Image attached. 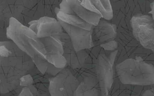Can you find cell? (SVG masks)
I'll list each match as a JSON object with an SVG mask.
<instances>
[{
	"label": "cell",
	"instance_id": "cell-1",
	"mask_svg": "<svg viewBox=\"0 0 154 96\" xmlns=\"http://www.w3.org/2000/svg\"><path fill=\"white\" fill-rule=\"evenodd\" d=\"M35 67L31 58L14 42H0V81L7 90V85L11 90L18 87L20 79Z\"/></svg>",
	"mask_w": 154,
	"mask_h": 96
},
{
	"label": "cell",
	"instance_id": "cell-2",
	"mask_svg": "<svg viewBox=\"0 0 154 96\" xmlns=\"http://www.w3.org/2000/svg\"><path fill=\"white\" fill-rule=\"evenodd\" d=\"M117 76L122 84L142 86L154 84V66L141 57L128 58L116 64Z\"/></svg>",
	"mask_w": 154,
	"mask_h": 96
},
{
	"label": "cell",
	"instance_id": "cell-3",
	"mask_svg": "<svg viewBox=\"0 0 154 96\" xmlns=\"http://www.w3.org/2000/svg\"><path fill=\"white\" fill-rule=\"evenodd\" d=\"M20 48L28 54L40 71L45 74L49 62L45 58L46 51L44 45L37 34L29 27L19 23Z\"/></svg>",
	"mask_w": 154,
	"mask_h": 96
},
{
	"label": "cell",
	"instance_id": "cell-4",
	"mask_svg": "<svg viewBox=\"0 0 154 96\" xmlns=\"http://www.w3.org/2000/svg\"><path fill=\"white\" fill-rule=\"evenodd\" d=\"M130 24L135 39L144 48L152 51L154 55V20L152 17L138 14L132 17Z\"/></svg>",
	"mask_w": 154,
	"mask_h": 96
},
{
	"label": "cell",
	"instance_id": "cell-5",
	"mask_svg": "<svg viewBox=\"0 0 154 96\" xmlns=\"http://www.w3.org/2000/svg\"><path fill=\"white\" fill-rule=\"evenodd\" d=\"M102 50L97 60V72L100 96H108L114 81V66L118 50L108 53Z\"/></svg>",
	"mask_w": 154,
	"mask_h": 96
},
{
	"label": "cell",
	"instance_id": "cell-6",
	"mask_svg": "<svg viewBox=\"0 0 154 96\" xmlns=\"http://www.w3.org/2000/svg\"><path fill=\"white\" fill-rule=\"evenodd\" d=\"M66 14H74L88 23L96 26L102 18L91 0H62L59 6Z\"/></svg>",
	"mask_w": 154,
	"mask_h": 96
},
{
	"label": "cell",
	"instance_id": "cell-7",
	"mask_svg": "<svg viewBox=\"0 0 154 96\" xmlns=\"http://www.w3.org/2000/svg\"><path fill=\"white\" fill-rule=\"evenodd\" d=\"M49 81V91L51 96H73L80 83L67 67L55 76L50 77Z\"/></svg>",
	"mask_w": 154,
	"mask_h": 96
},
{
	"label": "cell",
	"instance_id": "cell-8",
	"mask_svg": "<svg viewBox=\"0 0 154 96\" xmlns=\"http://www.w3.org/2000/svg\"><path fill=\"white\" fill-rule=\"evenodd\" d=\"M56 38L61 41L64 49L63 56L67 62V67L75 69L81 67L89 57L86 49L76 51L70 37L65 30Z\"/></svg>",
	"mask_w": 154,
	"mask_h": 96
},
{
	"label": "cell",
	"instance_id": "cell-9",
	"mask_svg": "<svg viewBox=\"0 0 154 96\" xmlns=\"http://www.w3.org/2000/svg\"><path fill=\"white\" fill-rule=\"evenodd\" d=\"M59 21L70 37L72 45L76 51L90 48L94 46L92 39L93 29L88 30L69 25L61 21Z\"/></svg>",
	"mask_w": 154,
	"mask_h": 96
},
{
	"label": "cell",
	"instance_id": "cell-10",
	"mask_svg": "<svg viewBox=\"0 0 154 96\" xmlns=\"http://www.w3.org/2000/svg\"><path fill=\"white\" fill-rule=\"evenodd\" d=\"M28 24L29 28L37 34L38 38L57 37L64 30L57 19L49 16H43Z\"/></svg>",
	"mask_w": 154,
	"mask_h": 96
},
{
	"label": "cell",
	"instance_id": "cell-11",
	"mask_svg": "<svg viewBox=\"0 0 154 96\" xmlns=\"http://www.w3.org/2000/svg\"><path fill=\"white\" fill-rule=\"evenodd\" d=\"M45 47L46 53L45 58L59 68L67 67V62L63 56L64 49L61 41L54 37L39 38Z\"/></svg>",
	"mask_w": 154,
	"mask_h": 96
},
{
	"label": "cell",
	"instance_id": "cell-12",
	"mask_svg": "<svg viewBox=\"0 0 154 96\" xmlns=\"http://www.w3.org/2000/svg\"><path fill=\"white\" fill-rule=\"evenodd\" d=\"M117 35V28L115 24L107 21L100 20L94 26L92 35L101 44L116 39Z\"/></svg>",
	"mask_w": 154,
	"mask_h": 96
},
{
	"label": "cell",
	"instance_id": "cell-13",
	"mask_svg": "<svg viewBox=\"0 0 154 96\" xmlns=\"http://www.w3.org/2000/svg\"><path fill=\"white\" fill-rule=\"evenodd\" d=\"M74 96H100V89L97 76L85 78L80 82L74 93Z\"/></svg>",
	"mask_w": 154,
	"mask_h": 96
},
{
	"label": "cell",
	"instance_id": "cell-14",
	"mask_svg": "<svg viewBox=\"0 0 154 96\" xmlns=\"http://www.w3.org/2000/svg\"><path fill=\"white\" fill-rule=\"evenodd\" d=\"M30 75L33 79L32 85L38 90L39 96H51L49 91L51 75L47 73H42L35 66L29 71Z\"/></svg>",
	"mask_w": 154,
	"mask_h": 96
},
{
	"label": "cell",
	"instance_id": "cell-15",
	"mask_svg": "<svg viewBox=\"0 0 154 96\" xmlns=\"http://www.w3.org/2000/svg\"><path fill=\"white\" fill-rule=\"evenodd\" d=\"M97 60L94 59L89 56L81 67L75 69L69 68L74 76L80 82L82 81L87 77L97 76L98 77Z\"/></svg>",
	"mask_w": 154,
	"mask_h": 96
},
{
	"label": "cell",
	"instance_id": "cell-16",
	"mask_svg": "<svg viewBox=\"0 0 154 96\" xmlns=\"http://www.w3.org/2000/svg\"><path fill=\"white\" fill-rule=\"evenodd\" d=\"M55 12L57 19L69 25L86 29L88 30L93 29L94 27L93 25L88 23L75 14L65 13L60 10L59 7L55 8Z\"/></svg>",
	"mask_w": 154,
	"mask_h": 96
},
{
	"label": "cell",
	"instance_id": "cell-17",
	"mask_svg": "<svg viewBox=\"0 0 154 96\" xmlns=\"http://www.w3.org/2000/svg\"><path fill=\"white\" fill-rule=\"evenodd\" d=\"M95 8L101 14L102 18L110 20L113 18V9L110 0H91Z\"/></svg>",
	"mask_w": 154,
	"mask_h": 96
},
{
	"label": "cell",
	"instance_id": "cell-18",
	"mask_svg": "<svg viewBox=\"0 0 154 96\" xmlns=\"http://www.w3.org/2000/svg\"><path fill=\"white\" fill-rule=\"evenodd\" d=\"M94 46L90 48L87 49V52L89 56L94 59H97L98 57L103 48L100 46V43L97 40V39L92 35Z\"/></svg>",
	"mask_w": 154,
	"mask_h": 96
},
{
	"label": "cell",
	"instance_id": "cell-19",
	"mask_svg": "<svg viewBox=\"0 0 154 96\" xmlns=\"http://www.w3.org/2000/svg\"><path fill=\"white\" fill-rule=\"evenodd\" d=\"M101 48L105 51H112L117 49L118 44L116 40L100 44Z\"/></svg>",
	"mask_w": 154,
	"mask_h": 96
},
{
	"label": "cell",
	"instance_id": "cell-20",
	"mask_svg": "<svg viewBox=\"0 0 154 96\" xmlns=\"http://www.w3.org/2000/svg\"><path fill=\"white\" fill-rule=\"evenodd\" d=\"M63 68H59L52 65L51 63H48L47 71L46 72L49 74L51 76H55L57 74H58Z\"/></svg>",
	"mask_w": 154,
	"mask_h": 96
},
{
	"label": "cell",
	"instance_id": "cell-21",
	"mask_svg": "<svg viewBox=\"0 0 154 96\" xmlns=\"http://www.w3.org/2000/svg\"><path fill=\"white\" fill-rule=\"evenodd\" d=\"M152 86L149 89L146 90L143 94V96H154V84L151 85Z\"/></svg>",
	"mask_w": 154,
	"mask_h": 96
},
{
	"label": "cell",
	"instance_id": "cell-22",
	"mask_svg": "<svg viewBox=\"0 0 154 96\" xmlns=\"http://www.w3.org/2000/svg\"><path fill=\"white\" fill-rule=\"evenodd\" d=\"M150 8H151V11L149 12V13L152 14V17L154 20V0L150 4Z\"/></svg>",
	"mask_w": 154,
	"mask_h": 96
}]
</instances>
